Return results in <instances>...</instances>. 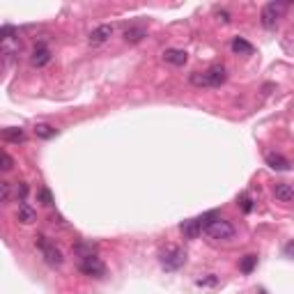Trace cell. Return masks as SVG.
<instances>
[{
	"instance_id": "ffe728a7",
	"label": "cell",
	"mask_w": 294,
	"mask_h": 294,
	"mask_svg": "<svg viewBox=\"0 0 294 294\" xmlns=\"http://www.w3.org/2000/svg\"><path fill=\"white\" fill-rule=\"evenodd\" d=\"M255 264H258V255H244V260H241L239 269L244 271V274H250V271L255 269Z\"/></svg>"
},
{
	"instance_id": "8fae6325",
	"label": "cell",
	"mask_w": 294,
	"mask_h": 294,
	"mask_svg": "<svg viewBox=\"0 0 294 294\" xmlns=\"http://www.w3.org/2000/svg\"><path fill=\"white\" fill-rule=\"evenodd\" d=\"M16 219H19L23 225H30V223H35V221H37V212L32 209L30 204L19 202V209H16Z\"/></svg>"
},
{
	"instance_id": "ba28073f",
	"label": "cell",
	"mask_w": 294,
	"mask_h": 294,
	"mask_svg": "<svg viewBox=\"0 0 294 294\" xmlns=\"http://www.w3.org/2000/svg\"><path fill=\"white\" fill-rule=\"evenodd\" d=\"M186 60H189V53L182 49H165L163 51V62H168V65H173V67L186 65Z\"/></svg>"
},
{
	"instance_id": "277c9868",
	"label": "cell",
	"mask_w": 294,
	"mask_h": 294,
	"mask_svg": "<svg viewBox=\"0 0 294 294\" xmlns=\"http://www.w3.org/2000/svg\"><path fill=\"white\" fill-rule=\"evenodd\" d=\"M204 232L209 234L212 239H221V241H228V239H232V237H234V228L228 223V221L221 219V216L212 221V223L204 228Z\"/></svg>"
},
{
	"instance_id": "ac0fdd59",
	"label": "cell",
	"mask_w": 294,
	"mask_h": 294,
	"mask_svg": "<svg viewBox=\"0 0 294 294\" xmlns=\"http://www.w3.org/2000/svg\"><path fill=\"white\" fill-rule=\"evenodd\" d=\"M232 51L239 55H250L253 53V44H248L246 39H241V37H234L232 39Z\"/></svg>"
},
{
	"instance_id": "83f0119b",
	"label": "cell",
	"mask_w": 294,
	"mask_h": 294,
	"mask_svg": "<svg viewBox=\"0 0 294 294\" xmlns=\"http://www.w3.org/2000/svg\"><path fill=\"white\" fill-rule=\"evenodd\" d=\"M285 255H289V258H294V241H289V244H285Z\"/></svg>"
},
{
	"instance_id": "44dd1931",
	"label": "cell",
	"mask_w": 294,
	"mask_h": 294,
	"mask_svg": "<svg viewBox=\"0 0 294 294\" xmlns=\"http://www.w3.org/2000/svg\"><path fill=\"white\" fill-rule=\"evenodd\" d=\"M12 200V184L10 182H0V202H10Z\"/></svg>"
},
{
	"instance_id": "3957f363",
	"label": "cell",
	"mask_w": 294,
	"mask_h": 294,
	"mask_svg": "<svg viewBox=\"0 0 294 294\" xmlns=\"http://www.w3.org/2000/svg\"><path fill=\"white\" fill-rule=\"evenodd\" d=\"M159 262L165 271H177L184 267L186 262V253L180 248V246H165L159 255Z\"/></svg>"
},
{
	"instance_id": "484cf974",
	"label": "cell",
	"mask_w": 294,
	"mask_h": 294,
	"mask_svg": "<svg viewBox=\"0 0 294 294\" xmlns=\"http://www.w3.org/2000/svg\"><path fill=\"white\" fill-rule=\"evenodd\" d=\"M49 221H51V223H53V225H58V228H67L65 219H62L60 214H51V216H49Z\"/></svg>"
},
{
	"instance_id": "d6986e66",
	"label": "cell",
	"mask_w": 294,
	"mask_h": 294,
	"mask_svg": "<svg viewBox=\"0 0 294 294\" xmlns=\"http://www.w3.org/2000/svg\"><path fill=\"white\" fill-rule=\"evenodd\" d=\"M195 285H198V287H216V285H219V276L204 274V276H200V278H195Z\"/></svg>"
},
{
	"instance_id": "7c38bea8",
	"label": "cell",
	"mask_w": 294,
	"mask_h": 294,
	"mask_svg": "<svg viewBox=\"0 0 294 294\" xmlns=\"http://www.w3.org/2000/svg\"><path fill=\"white\" fill-rule=\"evenodd\" d=\"M274 195L280 202H289V200H294V186L287 184V182H278L274 186Z\"/></svg>"
},
{
	"instance_id": "8992f818",
	"label": "cell",
	"mask_w": 294,
	"mask_h": 294,
	"mask_svg": "<svg viewBox=\"0 0 294 294\" xmlns=\"http://www.w3.org/2000/svg\"><path fill=\"white\" fill-rule=\"evenodd\" d=\"M78 269H80V274L90 276V278H104V276H106V264L101 262V260L97 258V255H95V258L80 260Z\"/></svg>"
},
{
	"instance_id": "9a60e30c",
	"label": "cell",
	"mask_w": 294,
	"mask_h": 294,
	"mask_svg": "<svg viewBox=\"0 0 294 294\" xmlns=\"http://www.w3.org/2000/svg\"><path fill=\"white\" fill-rule=\"evenodd\" d=\"M267 165L274 170H289V161L285 159V156L276 154V152H269V154H267Z\"/></svg>"
},
{
	"instance_id": "d4e9b609",
	"label": "cell",
	"mask_w": 294,
	"mask_h": 294,
	"mask_svg": "<svg viewBox=\"0 0 294 294\" xmlns=\"http://www.w3.org/2000/svg\"><path fill=\"white\" fill-rule=\"evenodd\" d=\"M16 195L21 198V202L28 198V184H25V182H19V186H16Z\"/></svg>"
},
{
	"instance_id": "4fadbf2b",
	"label": "cell",
	"mask_w": 294,
	"mask_h": 294,
	"mask_svg": "<svg viewBox=\"0 0 294 294\" xmlns=\"http://www.w3.org/2000/svg\"><path fill=\"white\" fill-rule=\"evenodd\" d=\"M71 250H74V255H78V258H95L97 255V246L90 244V241H76L74 246H71Z\"/></svg>"
},
{
	"instance_id": "7402d4cb",
	"label": "cell",
	"mask_w": 294,
	"mask_h": 294,
	"mask_svg": "<svg viewBox=\"0 0 294 294\" xmlns=\"http://www.w3.org/2000/svg\"><path fill=\"white\" fill-rule=\"evenodd\" d=\"M37 198H39V202L46 204V207H49V204H53V195H51L49 189H39V191H37Z\"/></svg>"
},
{
	"instance_id": "9c48e42d",
	"label": "cell",
	"mask_w": 294,
	"mask_h": 294,
	"mask_svg": "<svg viewBox=\"0 0 294 294\" xmlns=\"http://www.w3.org/2000/svg\"><path fill=\"white\" fill-rule=\"evenodd\" d=\"M30 62H32V67H37V69L46 67L51 62V51L46 49L44 44H37L35 51H32V55H30Z\"/></svg>"
},
{
	"instance_id": "2e32d148",
	"label": "cell",
	"mask_w": 294,
	"mask_h": 294,
	"mask_svg": "<svg viewBox=\"0 0 294 294\" xmlns=\"http://www.w3.org/2000/svg\"><path fill=\"white\" fill-rule=\"evenodd\" d=\"M3 140H5V143H23L25 131L16 129V127H7V129H3Z\"/></svg>"
},
{
	"instance_id": "cb8c5ba5",
	"label": "cell",
	"mask_w": 294,
	"mask_h": 294,
	"mask_svg": "<svg viewBox=\"0 0 294 294\" xmlns=\"http://www.w3.org/2000/svg\"><path fill=\"white\" fill-rule=\"evenodd\" d=\"M0 168L5 170V173L14 168V159H12V156L7 154V152H3V156H0Z\"/></svg>"
},
{
	"instance_id": "5bb4252c",
	"label": "cell",
	"mask_w": 294,
	"mask_h": 294,
	"mask_svg": "<svg viewBox=\"0 0 294 294\" xmlns=\"http://www.w3.org/2000/svg\"><path fill=\"white\" fill-rule=\"evenodd\" d=\"M180 230L184 232L186 239H195V237L202 232V225H200L198 219H191V221H184V223L180 225Z\"/></svg>"
},
{
	"instance_id": "5b68a950",
	"label": "cell",
	"mask_w": 294,
	"mask_h": 294,
	"mask_svg": "<svg viewBox=\"0 0 294 294\" xmlns=\"http://www.w3.org/2000/svg\"><path fill=\"white\" fill-rule=\"evenodd\" d=\"M283 14V5L280 3H269V5H264L262 12H260V21L267 30H274L276 25H278V19Z\"/></svg>"
},
{
	"instance_id": "603a6c76",
	"label": "cell",
	"mask_w": 294,
	"mask_h": 294,
	"mask_svg": "<svg viewBox=\"0 0 294 294\" xmlns=\"http://www.w3.org/2000/svg\"><path fill=\"white\" fill-rule=\"evenodd\" d=\"M239 204H241V212H246V214H248V212H253V198H250V195H239Z\"/></svg>"
},
{
	"instance_id": "6da1fadb",
	"label": "cell",
	"mask_w": 294,
	"mask_h": 294,
	"mask_svg": "<svg viewBox=\"0 0 294 294\" xmlns=\"http://www.w3.org/2000/svg\"><path fill=\"white\" fill-rule=\"evenodd\" d=\"M225 80H228V71L221 65L209 67L207 71H193L189 76V83L195 88H221Z\"/></svg>"
},
{
	"instance_id": "52a82bcc",
	"label": "cell",
	"mask_w": 294,
	"mask_h": 294,
	"mask_svg": "<svg viewBox=\"0 0 294 294\" xmlns=\"http://www.w3.org/2000/svg\"><path fill=\"white\" fill-rule=\"evenodd\" d=\"M113 35H115V25L113 23H104V25H97L95 30L90 32L88 41H90L92 46H99V44H106Z\"/></svg>"
},
{
	"instance_id": "e0dca14e",
	"label": "cell",
	"mask_w": 294,
	"mask_h": 294,
	"mask_svg": "<svg viewBox=\"0 0 294 294\" xmlns=\"http://www.w3.org/2000/svg\"><path fill=\"white\" fill-rule=\"evenodd\" d=\"M58 134H60V131L55 129V127H51V124H37L35 127V136H37V138H41V140H51V138H55Z\"/></svg>"
},
{
	"instance_id": "30bf717a",
	"label": "cell",
	"mask_w": 294,
	"mask_h": 294,
	"mask_svg": "<svg viewBox=\"0 0 294 294\" xmlns=\"http://www.w3.org/2000/svg\"><path fill=\"white\" fill-rule=\"evenodd\" d=\"M145 37H147V30H145L143 25H131V28H127V30L122 32V39H124L127 44H138Z\"/></svg>"
},
{
	"instance_id": "4316f807",
	"label": "cell",
	"mask_w": 294,
	"mask_h": 294,
	"mask_svg": "<svg viewBox=\"0 0 294 294\" xmlns=\"http://www.w3.org/2000/svg\"><path fill=\"white\" fill-rule=\"evenodd\" d=\"M216 16H219V21H223V23H230V14H228V12H216Z\"/></svg>"
},
{
	"instance_id": "7a4b0ae2",
	"label": "cell",
	"mask_w": 294,
	"mask_h": 294,
	"mask_svg": "<svg viewBox=\"0 0 294 294\" xmlns=\"http://www.w3.org/2000/svg\"><path fill=\"white\" fill-rule=\"evenodd\" d=\"M35 244L37 248L41 250V255H44V262L49 264V267H60L62 262H65V258H62V250L55 246V241H51L49 237H44V234H37L35 237Z\"/></svg>"
}]
</instances>
